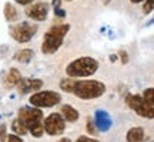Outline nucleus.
I'll return each mask as SVG.
<instances>
[{"instance_id": "nucleus-1", "label": "nucleus", "mask_w": 154, "mask_h": 142, "mask_svg": "<svg viewBox=\"0 0 154 142\" xmlns=\"http://www.w3.org/2000/svg\"><path fill=\"white\" fill-rule=\"evenodd\" d=\"M60 88L67 93H73L82 99L99 98L106 93V85L96 80H61Z\"/></svg>"}, {"instance_id": "nucleus-2", "label": "nucleus", "mask_w": 154, "mask_h": 142, "mask_svg": "<svg viewBox=\"0 0 154 142\" xmlns=\"http://www.w3.org/2000/svg\"><path fill=\"white\" fill-rule=\"evenodd\" d=\"M19 121L32 132L33 137L43 135V112L33 107H24L19 111Z\"/></svg>"}, {"instance_id": "nucleus-3", "label": "nucleus", "mask_w": 154, "mask_h": 142, "mask_svg": "<svg viewBox=\"0 0 154 142\" xmlns=\"http://www.w3.org/2000/svg\"><path fill=\"white\" fill-rule=\"evenodd\" d=\"M70 26L69 24H60V26H53L47 33L44 34V41L42 46L44 54H53L57 50L60 49L63 44L64 36L69 33Z\"/></svg>"}, {"instance_id": "nucleus-4", "label": "nucleus", "mask_w": 154, "mask_h": 142, "mask_svg": "<svg viewBox=\"0 0 154 142\" xmlns=\"http://www.w3.org/2000/svg\"><path fill=\"white\" fill-rule=\"evenodd\" d=\"M99 68V63L91 58V57H80L74 60L73 63H70L66 68L67 75L73 77H90L93 75L94 72Z\"/></svg>"}, {"instance_id": "nucleus-5", "label": "nucleus", "mask_w": 154, "mask_h": 142, "mask_svg": "<svg viewBox=\"0 0 154 142\" xmlns=\"http://www.w3.org/2000/svg\"><path fill=\"white\" fill-rule=\"evenodd\" d=\"M127 105L136 111L138 115H141L143 118H149V120H153L154 117V105L147 102L143 97L140 95H127Z\"/></svg>"}, {"instance_id": "nucleus-6", "label": "nucleus", "mask_w": 154, "mask_h": 142, "mask_svg": "<svg viewBox=\"0 0 154 142\" xmlns=\"http://www.w3.org/2000/svg\"><path fill=\"white\" fill-rule=\"evenodd\" d=\"M30 104L33 107L38 108H51L57 105L61 101L60 94L54 93V91H42V93H36L30 97Z\"/></svg>"}, {"instance_id": "nucleus-7", "label": "nucleus", "mask_w": 154, "mask_h": 142, "mask_svg": "<svg viewBox=\"0 0 154 142\" xmlns=\"http://www.w3.org/2000/svg\"><path fill=\"white\" fill-rule=\"evenodd\" d=\"M37 31V26L36 24H30L27 22L19 23L16 26H11L10 27V34L11 37L14 38L19 43H27L32 40L34 34Z\"/></svg>"}, {"instance_id": "nucleus-8", "label": "nucleus", "mask_w": 154, "mask_h": 142, "mask_svg": "<svg viewBox=\"0 0 154 142\" xmlns=\"http://www.w3.org/2000/svg\"><path fill=\"white\" fill-rule=\"evenodd\" d=\"M64 128H66V120L60 114L53 112L44 120L43 129L49 135H60L64 132Z\"/></svg>"}, {"instance_id": "nucleus-9", "label": "nucleus", "mask_w": 154, "mask_h": 142, "mask_svg": "<svg viewBox=\"0 0 154 142\" xmlns=\"http://www.w3.org/2000/svg\"><path fill=\"white\" fill-rule=\"evenodd\" d=\"M47 13H49V6L46 3H36L32 4L30 7H27L26 14L30 19H33L36 22H43L47 19Z\"/></svg>"}, {"instance_id": "nucleus-10", "label": "nucleus", "mask_w": 154, "mask_h": 142, "mask_svg": "<svg viewBox=\"0 0 154 142\" xmlns=\"http://www.w3.org/2000/svg\"><path fill=\"white\" fill-rule=\"evenodd\" d=\"M19 91L22 94L30 93V91H36L38 88H42L43 85V81L42 80H32V78H24V80H20L19 81Z\"/></svg>"}, {"instance_id": "nucleus-11", "label": "nucleus", "mask_w": 154, "mask_h": 142, "mask_svg": "<svg viewBox=\"0 0 154 142\" xmlns=\"http://www.w3.org/2000/svg\"><path fill=\"white\" fill-rule=\"evenodd\" d=\"M111 124L113 122H111L110 115L106 111H97L96 112V125H97V128H100L101 131H109Z\"/></svg>"}, {"instance_id": "nucleus-12", "label": "nucleus", "mask_w": 154, "mask_h": 142, "mask_svg": "<svg viewBox=\"0 0 154 142\" xmlns=\"http://www.w3.org/2000/svg\"><path fill=\"white\" fill-rule=\"evenodd\" d=\"M144 141V129L141 126L131 128L127 132V142H143Z\"/></svg>"}, {"instance_id": "nucleus-13", "label": "nucleus", "mask_w": 154, "mask_h": 142, "mask_svg": "<svg viewBox=\"0 0 154 142\" xmlns=\"http://www.w3.org/2000/svg\"><path fill=\"white\" fill-rule=\"evenodd\" d=\"M20 80H22V74L19 72V70H17V68H11L5 78L6 87H14V85L19 84Z\"/></svg>"}, {"instance_id": "nucleus-14", "label": "nucleus", "mask_w": 154, "mask_h": 142, "mask_svg": "<svg viewBox=\"0 0 154 142\" xmlns=\"http://www.w3.org/2000/svg\"><path fill=\"white\" fill-rule=\"evenodd\" d=\"M61 114H63V118L67 120L69 122H74V121L79 120V111L73 108L72 105H63Z\"/></svg>"}, {"instance_id": "nucleus-15", "label": "nucleus", "mask_w": 154, "mask_h": 142, "mask_svg": "<svg viewBox=\"0 0 154 142\" xmlns=\"http://www.w3.org/2000/svg\"><path fill=\"white\" fill-rule=\"evenodd\" d=\"M33 58V50L30 49H24L20 50L14 54V60L19 61V63H29V61Z\"/></svg>"}, {"instance_id": "nucleus-16", "label": "nucleus", "mask_w": 154, "mask_h": 142, "mask_svg": "<svg viewBox=\"0 0 154 142\" xmlns=\"http://www.w3.org/2000/svg\"><path fill=\"white\" fill-rule=\"evenodd\" d=\"M5 17L6 20H9V22H14L17 19V10L16 7L10 3H6L5 4Z\"/></svg>"}, {"instance_id": "nucleus-17", "label": "nucleus", "mask_w": 154, "mask_h": 142, "mask_svg": "<svg viewBox=\"0 0 154 142\" xmlns=\"http://www.w3.org/2000/svg\"><path fill=\"white\" fill-rule=\"evenodd\" d=\"M11 128H13V131L16 132V134H19V135H24L26 132H27V129H26V126L23 125L22 122L19 120H16L14 122H13V125H11Z\"/></svg>"}, {"instance_id": "nucleus-18", "label": "nucleus", "mask_w": 154, "mask_h": 142, "mask_svg": "<svg viewBox=\"0 0 154 142\" xmlns=\"http://www.w3.org/2000/svg\"><path fill=\"white\" fill-rule=\"evenodd\" d=\"M153 97H154V90H153V88H147V90L144 91L143 98L146 99L147 102H150V104H153V105H154V99H153Z\"/></svg>"}, {"instance_id": "nucleus-19", "label": "nucleus", "mask_w": 154, "mask_h": 142, "mask_svg": "<svg viewBox=\"0 0 154 142\" xmlns=\"http://www.w3.org/2000/svg\"><path fill=\"white\" fill-rule=\"evenodd\" d=\"M153 4H154V0H147V3L144 4V11H146V13H151Z\"/></svg>"}, {"instance_id": "nucleus-20", "label": "nucleus", "mask_w": 154, "mask_h": 142, "mask_svg": "<svg viewBox=\"0 0 154 142\" xmlns=\"http://www.w3.org/2000/svg\"><path fill=\"white\" fill-rule=\"evenodd\" d=\"M87 132H88V134H91V135L97 134V131L94 129V122H93V121H88V122H87Z\"/></svg>"}, {"instance_id": "nucleus-21", "label": "nucleus", "mask_w": 154, "mask_h": 142, "mask_svg": "<svg viewBox=\"0 0 154 142\" xmlns=\"http://www.w3.org/2000/svg\"><path fill=\"white\" fill-rule=\"evenodd\" d=\"M76 142H99L97 139H93V138H88V137H79L77 138V141Z\"/></svg>"}, {"instance_id": "nucleus-22", "label": "nucleus", "mask_w": 154, "mask_h": 142, "mask_svg": "<svg viewBox=\"0 0 154 142\" xmlns=\"http://www.w3.org/2000/svg\"><path fill=\"white\" fill-rule=\"evenodd\" d=\"M6 139H7V142H23L17 135H9V137H6Z\"/></svg>"}, {"instance_id": "nucleus-23", "label": "nucleus", "mask_w": 154, "mask_h": 142, "mask_svg": "<svg viewBox=\"0 0 154 142\" xmlns=\"http://www.w3.org/2000/svg\"><path fill=\"white\" fill-rule=\"evenodd\" d=\"M54 13L59 17H64V16H66V11L63 10V9H60V7H56V9H54Z\"/></svg>"}, {"instance_id": "nucleus-24", "label": "nucleus", "mask_w": 154, "mask_h": 142, "mask_svg": "<svg viewBox=\"0 0 154 142\" xmlns=\"http://www.w3.org/2000/svg\"><path fill=\"white\" fill-rule=\"evenodd\" d=\"M6 138V126L2 125L0 126V141H5Z\"/></svg>"}, {"instance_id": "nucleus-25", "label": "nucleus", "mask_w": 154, "mask_h": 142, "mask_svg": "<svg viewBox=\"0 0 154 142\" xmlns=\"http://www.w3.org/2000/svg\"><path fill=\"white\" fill-rule=\"evenodd\" d=\"M120 57H121V63H123V64H126L127 61H128V55H127V53H124V51H120Z\"/></svg>"}, {"instance_id": "nucleus-26", "label": "nucleus", "mask_w": 154, "mask_h": 142, "mask_svg": "<svg viewBox=\"0 0 154 142\" xmlns=\"http://www.w3.org/2000/svg\"><path fill=\"white\" fill-rule=\"evenodd\" d=\"M19 4H23V6H26V4H29V3H32L33 0H16Z\"/></svg>"}, {"instance_id": "nucleus-27", "label": "nucleus", "mask_w": 154, "mask_h": 142, "mask_svg": "<svg viewBox=\"0 0 154 142\" xmlns=\"http://www.w3.org/2000/svg\"><path fill=\"white\" fill-rule=\"evenodd\" d=\"M53 6H54V9L56 7H60V0H53Z\"/></svg>"}, {"instance_id": "nucleus-28", "label": "nucleus", "mask_w": 154, "mask_h": 142, "mask_svg": "<svg viewBox=\"0 0 154 142\" xmlns=\"http://www.w3.org/2000/svg\"><path fill=\"white\" fill-rule=\"evenodd\" d=\"M59 142H72L70 139H67V138H63V139H60Z\"/></svg>"}, {"instance_id": "nucleus-29", "label": "nucleus", "mask_w": 154, "mask_h": 142, "mask_svg": "<svg viewBox=\"0 0 154 142\" xmlns=\"http://www.w3.org/2000/svg\"><path fill=\"white\" fill-rule=\"evenodd\" d=\"M133 3H140V1H143V0H131Z\"/></svg>"}, {"instance_id": "nucleus-30", "label": "nucleus", "mask_w": 154, "mask_h": 142, "mask_svg": "<svg viewBox=\"0 0 154 142\" xmlns=\"http://www.w3.org/2000/svg\"><path fill=\"white\" fill-rule=\"evenodd\" d=\"M109 1H110V0H104V3H109Z\"/></svg>"}]
</instances>
